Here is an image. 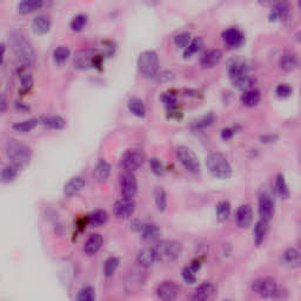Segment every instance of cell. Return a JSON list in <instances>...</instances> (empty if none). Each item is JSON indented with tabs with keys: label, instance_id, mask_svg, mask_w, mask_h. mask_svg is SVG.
Returning a JSON list of instances; mask_svg holds the SVG:
<instances>
[{
	"label": "cell",
	"instance_id": "obj_2",
	"mask_svg": "<svg viewBox=\"0 0 301 301\" xmlns=\"http://www.w3.org/2000/svg\"><path fill=\"white\" fill-rule=\"evenodd\" d=\"M6 155L10 159L12 165L18 168H23L28 165L31 160L32 152L26 145L21 144L16 139H9L5 145Z\"/></svg>",
	"mask_w": 301,
	"mask_h": 301
},
{
	"label": "cell",
	"instance_id": "obj_55",
	"mask_svg": "<svg viewBox=\"0 0 301 301\" xmlns=\"http://www.w3.org/2000/svg\"><path fill=\"white\" fill-rule=\"evenodd\" d=\"M274 139H277V137L272 136V134H267V136H264L261 137V140H263V143H272Z\"/></svg>",
	"mask_w": 301,
	"mask_h": 301
},
{
	"label": "cell",
	"instance_id": "obj_52",
	"mask_svg": "<svg viewBox=\"0 0 301 301\" xmlns=\"http://www.w3.org/2000/svg\"><path fill=\"white\" fill-rule=\"evenodd\" d=\"M214 120H215V116L212 114V113H210V114L205 115L204 118L198 120L197 124H196V127H197V129H205V127L211 126L212 124L214 123Z\"/></svg>",
	"mask_w": 301,
	"mask_h": 301
},
{
	"label": "cell",
	"instance_id": "obj_54",
	"mask_svg": "<svg viewBox=\"0 0 301 301\" xmlns=\"http://www.w3.org/2000/svg\"><path fill=\"white\" fill-rule=\"evenodd\" d=\"M278 2L279 0H258V3H259L260 5H263L265 7H270V9H272V7H273Z\"/></svg>",
	"mask_w": 301,
	"mask_h": 301
},
{
	"label": "cell",
	"instance_id": "obj_4",
	"mask_svg": "<svg viewBox=\"0 0 301 301\" xmlns=\"http://www.w3.org/2000/svg\"><path fill=\"white\" fill-rule=\"evenodd\" d=\"M153 247L157 261L165 264L172 263V261L178 259L183 251L182 244L175 242V240H164V242L158 243Z\"/></svg>",
	"mask_w": 301,
	"mask_h": 301
},
{
	"label": "cell",
	"instance_id": "obj_43",
	"mask_svg": "<svg viewBox=\"0 0 301 301\" xmlns=\"http://www.w3.org/2000/svg\"><path fill=\"white\" fill-rule=\"evenodd\" d=\"M76 300L78 301H94L95 300V291L94 288H92L91 286H85L79 291Z\"/></svg>",
	"mask_w": 301,
	"mask_h": 301
},
{
	"label": "cell",
	"instance_id": "obj_57",
	"mask_svg": "<svg viewBox=\"0 0 301 301\" xmlns=\"http://www.w3.org/2000/svg\"><path fill=\"white\" fill-rule=\"evenodd\" d=\"M6 109V101H5V98H2V112H5Z\"/></svg>",
	"mask_w": 301,
	"mask_h": 301
},
{
	"label": "cell",
	"instance_id": "obj_19",
	"mask_svg": "<svg viewBox=\"0 0 301 301\" xmlns=\"http://www.w3.org/2000/svg\"><path fill=\"white\" fill-rule=\"evenodd\" d=\"M235 220L236 225H238L240 228H247L252 224L253 212L250 205H242V206L238 208L235 214Z\"/></svg>",
	"mask_w": 301,
	"mask_h": 301
},
{
	"label": "cell",
	"instance_id": "obj_10",
	"mask_svg": "<svg viewBox=\"0 0 301 301\" xmlns=\"http://www.w3.org/2000/svg\"><path fill=\"white\" fill-rule=\"evenodd\" d=\"M132 228L136 232H139L143 239L146 242H153L160 235V229L153 222H141L136 220L132 224Z\"/></svg>",
	"mask_w": 301,
	"mask_h": 301
},
{
	"label": "cell",
	"instance_id": "obj_7",
	"mask_svg": "<svg viewBox=\"0 0 301 301\" xmlns=\"http://www.w3.org/2000/svg\"><path fill=\"white\" fill-rule=\"evenodd\" d=\"M101 56L98 55L93 49H80L73 56V66L78 70H88L91 67L100 65Z\"/></svg>",
	"mask_w": 301,
	"mask_h": 301
},
{
	"label": "cell",
	"instance_id": "obj_26",
	"mask_svg": "<svg viewBox=\"0 0 301 301\" xmlns=\"http://www.w3.org/2000/svg\"><path fill=\"white\" fill-rule=\"evenodd\" d=\"M111 175V165L105 159H100L95 165L93 176L98 183H105Z\"/></svg>",
	"mask_w": 301,
	"mask_h": 301
},
{
	"label": "cell",
	"instance_id": "obj_16",
	"mask_svg": "<svg viewBox=\"0 0 301 301\" xmlns=\"http://www.w3.org/2000/svg\"><path fill=\"white\" fill-rule=\"evenodd\" d=\"M289 14H291V6H289L288 0H279L271 9L268 19L270 21L286 20L289 18Z\"/></svg>",
	"mask_w": 301,
	"mask_h": 301
},
{
	"label": "cell",
	"instance_id": "obj_24",
	"mask_svg": "<svg viewBox=\"0 0 301 301\" xmlns=\"http://www.w3.org/2000/svg\"><path fill=\"white\" fill-rule=\"evenodd\" d=\"M228 74L232 81H234L250 74V67L244 60H235L229 65Z\"/></svg>",
	"mask_w": 301,
	"mask_h": 301
},
{
	"label": "cell",
	"instance_id": "obj_41",
	"mask_svg": "<svg viewBox=\"0 0 301 301\" xmlns=\"http://www.w3.org/2000/svg\"><path fill=\"white\" fill-rule=\"evenodd\" d=\"M119 264H120V260L118 258L115 257L108 258V259L105 261V265H104V273L106 277L107 278L113 277V274L115 273L116 270H118Z\"/></svg>",
	"mask_w": 301,
	"mask_h": 301
},
{
	"label": "cell",
	"instance_id": "obj_13",
	"mask_svg": "<svg viewBox=\"0 0 301 301\" xmlns=\"http://www.w3.org/2000/svg\"><path fill=\"white\" fill-rule=\"evenodd\" d=\"M134 210H136V204H134L133 199L124 197L116 201L114 204V207H113L114 215L119 219H126L131 217L134 213Z\"/></svg>",
	"mask_w": 301,
	"mask_h": 301
},
{
	"label": "cell",
	"instance_id": "obj_36",
	"mask_svg": "<svg viewBox=\"0 0 301 301\" xmlns=\"http://www.w3.org/2000/svg\"><path fill=\"white\" fill-rule=\"evenodd\" d=\"M203 46H204V40L200 37L192 39L190 42V45L184 49V59L191 58V56L199 52L200 49L203 48Z\"/></svg>",
	"mask_w": 301,
	"mask_h": 301
},
{
	"label": "cell",
	"instance_id": "obj_34",
	"mask_svg": "<svg viewBox=\"0 0 301 301\" xmlns=\"http://www.w3.org/2000/svg\"><path fill=\"white\" fill-rule=\"evenodd\" d=\"M154 200L159 212H165L167 208V193L164 187H155L154 189Z\"/></svg>",
	"mask_w": 301,
	"mask_h": 301
},
{
	"label": "cell",
	"instance_id": "obj_56",
	"mask_svg": "<svg viewBox=\"0 0 301 301\" xmlns=\"http://www.w3.org/2000/svg\"><path fill=\"white\" fill-rule=\"evenodd\" d=\"M16 107L19 109V111H23V112H26V111H28V109H30L28 106H24V104H21V102H17Z\"/></svg>",
	"mask_w": 301,
	"mask_h": 301
},
{
	"label": "cell",
	"instance_id": "obj_12",
	"mask_svg": "<svg viewBox=\"0 0 301 301\" xmlns=\"http://www.w3.org/2000/svg\"><path fill=\"white\" fill-rule=\"evenodd\" d=\"M120 192L124 198H131L133 199L138 191V183L136 176L132 174V172H125L120 176Z\"/></svg>",
	"mask_w": 301,
	"mask_h": 301
},
{
	"label": "cell",
	"instance_id": "obj_42",
	"mask_svg": "<svg viewBox=\"0 0 301 301\" xmlns=\"http://www.w3.org/2000/svg\"><path fill=\"white\" fill-rule=\"evenodd\" d=\"M18 169H19V168L16 167L14 165L5 166V167H4L3 171H2V182L4 184L13 182V180L17 178Z\"/></svg>",
	"mask_w": 301,
	"mask_h": 301
},
{
	"label": "cell",
	"instance_id": "obj_5",
	"mask_svg": "<svg viewBox=\"0 0 301 301\" xmlns=\"http://www.w3.org/2000/svg\"><path fill=\"white\" fill-rule=\"evenodd\" d=\"M138 69L147 78H154L160 69L159 56L154 51H145L138 58Z\"/></svg>",
	"mask_w": 301,
	"mask_h": 301
},
{
	"label": "cell",
	"instance_id": "obj_37",
	"mask_svg": "<svg viewBox=\"0 0 301 301\" xmlns=\"http://www.w3.org/2000/svg\"><path fill=\"white\" fill-rule=\"evenodd\" d=\"M215 212H217V218L219 221L224 222L227 220V219L229 218V215H231V212H232V206H231V204H229V201H227V200L220 201V203L217 205Z\"/></svg>",
	"mask_w": 301,
	"mask_h": 301
},
{
	"label": "cell",
	"instance_id": "obj_3",
	"mask_svg": "<svg viewBox=\"0 0 301 301\" xmlns=\"http://www.w3.org/2000/svg\"><path fill=\"white\" fill-rule=\"evenodd\" d=\"M208 172L217 179H228L232 176V166L227 158L221 153H211L206 158Z\"/></svg>",
	"mask_w": 301,
	"mask_h": 301
},
{
	"label": "cell",
	"instance_id": "obj_14",
	"mask_svg": "<svg viewBox=\"0 0 301 301\" xmlns=\"http://www.w3.org/2000/svg\"><path fill=\"white\" fill-rule=\"evenodd\" d=\"M180 289L178 285L173 281H164L158 286L157 295L160 300L172 301L178 298Z\"/></svg>",
	"mask_w": 301,
	"mask_h": 301
},
{
	"label": "cell",
	"instance_id": "obj_48",
	"mask_svg": "<svg viewBox=\"0 0 301 301\" xmlns=\"http://www.w3.org/2000/svg\"><path fill=\"white\" fill-rule=\"evenodd\" d=\"M192 39H191V34L187 33V32H183L178 35H175L174 38V44L176 47H180L183 49H185L187 46L190 45V42Z\"/></svg>",
	"mask_w": 301,
	"mask_h": 301
},
{
	"label": "cell",
	"instance_id": "obj_20",
	"mask_svg": "<svg viewBox=\"0 0 301 301\" xmlns=\"http://www.w3.org/2000/svg\"><path fill=\"white\" fill-rule=\"evenodd\" d=\"M222 59V51L221 49H210L205 52L200 58V65L204 69H213L217 66L220 60Z\"/></svg>",
	"mask_w": 301,
	"mask_h": 301
},
{
	"label": "cell",
	"instance_id": "obj_30",
	"mask_svg": "<svg viewBox=\"0 0 301 301\" xmlns=\"http://www.w3.org/2000/svg\"><path fill=\"white\" fill-rule=\"evenodd\" d=\"M44 5V0H20L18 5V12L20 14H28L40 10Z\"/></svg>",
	"mask_w": 301,
	"mask_h": 301
},
{
	"label": "cell",
	"instance_id": "obj_44",
	"mask_svg": "<svg viewBox=\"0 0 301 301\" xmlns=\"http://www.w3.org/2000/svg\"><path fill=\"white\" fill-rule=\"evenodd\" d=\"M197 272H198L197 268H194L192 265L190 264L189 266H186L182 271V277L187 284L193 285L194 282L197 281Z\"/></svg>",
	"mask_w": 301,
	"mask_h": 301
},
{
	"label": "cell",
	"instance_id": "obj_38",
	"mask_svg": "<svg viewBox=\"0 0 301 301\" xmlns=\"http://www.w3.org/2000/svg\"><path fill=\"white\" fill-rule=\"evenodd\" d=\"M40 123V120L38 119H28V120H24V122H17L13 124V130L18 131V132L21 133H26L30 132L33 129H35V126Z\"/></svg>",
	"mask_w": 301,
	"mask_h": 301
},
{
	"label": "cell",
	"instance_id": "obj_45",
	"mask_svg": "<svg viewBox=\"0 0 301 301\" xmlns=\"http://www.w3.org/2000/svg\"><path fill=\"white\" fill-rule=\"evenodd\" d=\"M70 55L71 52L69 47H66V46H59L54 51V53H53V58H54V62L56 64H64L70 58Z\"/></svg>",
	"mask_w": 301,
	"mask_h": 301
},
{
	"label": "cell",
	"instance_id": "obj_15",
	"mask_svg": "<svg viewBox=\"0 0 301 301\" xmlns=\"http://www.w3.org/2000/svg\"><path fill=\"white\" fill-rule=\"evenodd\" d=\"M259 215L260 219L265 221H270L274 215V203L270 194L263 193L259 197Z\"/></svg>",
	"mask_w": 301,
	"mask_h": 301
},
{
	"label": "cell",
	"instance_id": "obj_32",
	"mask_svg": "<svg viewBox=\"0 0 301 301\" xmlns=\"http://www.w3.org/2000/svg\"><path fill=\"white\" fill-rule=\"evenodd\" d=\"M108 220V214L106 211L102 210H97L87 217V222L88 225L94 226V227H99V226L105 225Z\"/></svg>",
	"mask_w": 301,
	"mask_h": 301
},
{
	"label": "cell",
	"instance_id": "obj_31",
	"mask_svg": "<svg viewBox=\"0 0 301 301\" xmlns=\"http://www.w3.org/2000/svg\"><path fill=\"white\" fill-rule=\"evenodd\" d=\"M266 234H267V221L260 219V220L256 224V226H254V229H253L254 244H256L257 246H260L261 244L264 243L265 238H266Z\"/></svg>",
	"mask_w": 301,
	"mask_h": 301
},
{
	"label": "cell",
	"instance_id": "obj_6",
	"mask_svg": "<svg viewBox=\"0 0 301 301\" xmlns=\"http://www.w3.org/2000/svg\"><path fill=\"white\" fill-rule=\"evenodd\" d=\"M252 291L261 298H277L281 295L277 281L272 278H260L253 281Z\"/></svg>",
	"mask_w": 301,
	"mask_h": 301
},
{
	"label": "cell",
	"instance_id": "obj_9",
	"mask_svg": "<svg viewBox=\"0 0 301 301\" xmlns=\"http://www.w3.org/2000/svg\"><path fill=\"white\" fill-rule=\"evenodd\" d=\"M145 154L139 150L126 151L120 160V167L125 172H134L144 164Z\"/></svg>",
	"mask_w": 301,
	"mask_h": 301
},
{
	"label": "cell",
	"instance_id": "obj_60",
	"mask_svg": "<svg viewBox=\"0 0 301 301\" xmlns=\"http://www.w3.org/2000/svg\"><path fill=\"white\" fill-rule=\"evenodd\" d=\"M299 245H300V247H301V239L299 240Z\"/></svg>",
	"mask_w": 301,
	"mask_h": 301
},
{
	"label": "cell",
	"instance_id": "obj_8",
	"mask_svg": "<svg viewBox=\"0 0 301 301\" xmlns=\"http://www.w3.org/2000/svg\"><path fill=\"white\" fill-rule=\"evenodd\" d=\"M176 158L186 171L191 173H199L200 162L196 153L187 146H179L176 148Z\"/></svg>",
	"mask_w": 301,
	"mask_h": 301
},
{
	"label": "cell",
	"instance_id": "obj_29",
	"mask_svg": "<svg viewBox=\"0 0 301 301\" xmlns=\"http://www.w3.org/2000/svg\"><path fill=\"white\" fill-rule=\"evenodd\" d=\"M284 264L289 268H298L301 266V252L296 249H288L282 256Z\"/></svg>",
	"mask_w": 301,
	"mask_h": 301
},
{
	"label": "cell",
	"instance_id": "obj_27",
	"mask_svg": "<svg viewBox=\"0 0 301 301\" xmlns=\"http://www.w3.org/2000/svg\"><path fill=\"white\" fill-rule=\"evenodd\" d=\"M240 100H242V104L245 106V107H249V108L256 107V106L259 104L261 100L260 91L257 90V88H254V87L250 88V90H247V91H244Z\"/></svg>",
	"mask_w": 301,
	"mask_h": 301
},
{
	"label": "cell",
	"instance_id": "obj_11",
	"mask_svg": "<svg viewBox=\"0 0 301 301\" xmlns=\"http://www.w3.org/2000/svg\"><path fill=\"white\" fill-rule=\"evenodd\" d=\"M222 40L226 47L229 49H235L242 47L245 44V35L239 28L229 27L222 32Z\"/></svg>",
	"mask_w": 301,
	"mask_h": 301
},
{
	"label": "cell",
	"instance_id": "obj_50",
	"mask_svg": "<svg viewBox=\"0 0 301 301\" xmlns=\"http://www.w3.org/2000/svg\"><path fill=\"white\" fill-rule=\"evenodd\" d=\"M292 93H293V87L288 84H279L277 88H275V94H277L279 98H282V99L288 98L291 97Z\"/></svg>",
	"mask_w": 301,
	"mask_h": 301
},
{
	"label": "cell",
	"instance_id": "obj_51",
	"mask_svg": "<svg viewBox=\"0 0 301 301\" xmlns=\"http://www.w3.org/2000/svg\"><path fill=\"white\" fill-rule=\"evenodd\" d=\"M33 87V78L30 73H24L20 76V88L23 92H28Z\"/></svg>",
	"mask_w": 301,
	"mask_h": 301
},
{
	"label": "cell",
	"instance_id": "obj_22",
	"mask_svg": "<svg viewBox=\"0 0 301 301\" xmlns=\"http://www.w3.org/2000/svg\"><path fill=\"white\" fill-rule=\"evenodd\" d=\"M102 244H104V239L99 233L91 234L84 244V252L90 257L94 256L100 251Z\"/></svg>",
	"mask_w": 301,
	"mask_h": 301
},
{
	"label": "cell",
	"instance_id": "obj_18",
	"mask_svg": "<svg viewBox=\"0 0 301 301\" xmlns=\"http://www.w3.org/2000/svg\"><path fill=\"white\" fill-rule=\"evenodd\" d=\"M217 293V288L211 282H204L194 291L193 295L191 296V299L193 301H207L213 298Z\"/></svg>",
	"mask_w": 301,
	"mask_h": 301
},
{
	"label": "cell",
	"instance_id": "obj_49",
	"mask_svg": "<svg viewBox=\"0 0 301 301\" xmlns=\"http://www.w3.org/2000/svg\"><path fill=\"white\" fill-rule=\"evenodd\" d=\"M148 165H150L151 171L153 172L155 175H162L165 173L164 164L157 158H151L150 161H148Z\"/></svg>",
	"mask_w": 301,
	"mask_h": 301
},
{
	"label": "cell",
	"instance_id": "obj_28",
	"mask_svg": "<svg viewBox=\"0 0 301 301\" xmlns=\"http://www.w3.org/2000/svg\"><path fill=\"white\" fill-rule=\"evenodd\" d=\"M144 281H145V277L143 272L141 271L131 272V273L127 275V279H126L127 291L130 292L138 291V289L144 285Z\"/></svg>",
	"mask_w": 301,
	"mask_h": 301
},
{
	"label": "cell",
	"instance_id": "obj_35",
	"mask_svg": "<svg viewBox=\"0 0 301 301\" xmlns=\"http://www.w3.org/2000/svg\"><path fill=\"white\" fill-rule=\"evenodd\" d=\"M40 123L42 125L48 127L51 130H63L65 127V120H64L62 116H44V118L40 119Z\"/></svg>",
	"mask_w": 301,
	"mask_h": 301
},
{
	"label": "cell",
	"instance_id": "obj_17",
	"mask_svg": "<svg viewBox=\"0 0 301 301\" xmlns=\"http://www.w3.org/2000/svg\"><path fill=\"white\" fill-rule=\"evenodd\" d=\"M157 261V257H155L154 247H144L139 251L137 256V264L139 265L141 268H150L154 265Z\"/></svg>",
	"mask_w": 301,
	"mask_h": 301
},
{
	"label": "cell",
	"instance_id": "obj_1",
	"mask_svg": "<svg viewBox=\"0 0 301 301\" xmlns=\"http://www.w3.org/2000/svg\"><path fill=\"white\" fill-rule=\"evenodd\" d=\"M9 44L18 62L24 64V65H32L34 63V49L21 32H11L9 37Z\"/></svg>",
	"mask_w": 301,
	"mask_h": 301
},
{
	"label": "cell",
	"instance_id": "obj_25",
	"mask_svg": "<svg viewBox=\"0 0 301 301\" xmlns=\"http://www.w3.org/2000/svg\"><path fill=\"white\" fill-rule=\"evenodd\" d=\"M85 185H86V182H85L83 176H74V178L70 179L65 184V186H64V194L66 197L76 196L77 193H79L84 189Z\"/></svg>",
	"mask_w": 301,
	"mask_h": 301
},
{
	"label": "cell",
	"instance_id": "obj_59",
	"mask_svg": "<svg viewBox=\"0 0 301 301\" xmlns=\"http://www.w3.org/2000/svg\"><path fill=\"white\" fill-rule=\"evenodd\" d=\"M298 7H299V10H300V12H301V0H298Z\"/></svg>",
	"mask_w": 301,
	"mask_h": 301
},
{
	"label": "cell",
	"instance_id": "obj_23",
	"mask_svg": "<svg viewBox=\"0 0 301 301\" xmlns=\"http://www.w3.org/2000/svg\"><path fill=\"white\" fill-rule=\"evenodd\" d=\"M52 28V21L47 16L40 14V16L35 17L32 21V30L35 34L42 35L48 33Z\"/></svg>",
	"mask_w": 301,
	"mask_h": 301
},
{
	"label": "cell",
	"instance_id": "obj_39",
	"mask_svg": "<svg viewBox=\"0 0 301 301\" xmlns=\"http://www.w3.org/2000/svg\"><path fill=\"white\" fill-rule=\"evenodd\" d=\"M275 191H277L278 196L282 199H288L289 198V190L287 186V183L284 178V175L279 174L275 179Z\"/></svg>",
	"mask_w": 301,
	"mask_h": 301
},
{
	"label": "cell",
	"instance_id": "obj_53",
	"mask_svg": "<svg viewBox=\"0 0 301 301\" xmlns=\"http://www.w3.org/2000/svg\"><path fill=\"white\" fill-rule=\"evenodd\" d=\"M236 133V129L235 127H226L221 131V138L222 140H231L234 134Z\"/></svg>",
	"mask_w": 301,
	"mask_h": 301
},
{
	"label": "cell",
	"instance_id": "obj_46",
	"mask_svg": "<svg viewBox=\"0 0 301 301\" xmlns=\"http://www.w3.org/2000/svg\"><path fill=\"white\" fill-rule=\"evenodd\" d=\"M233 84H234V86L236 88H239V90L242 91H247L250 90V88H253V85H254V79L252 77L250 76V74H247V76L240 78V79H236L233 81Z\"/></svg>",
	"mask_w": 301,
	"mask_h": 301
},
{
	"label": "cell",
	"instance_id": "obj_58",
	"mask_svg": "<svg viewBox=\"0 0 301 301\" xmlns=\"http://www.w3.org/2000/svg\"><path fill=\"white\" fill-rule=\"evenodd\" d=\"M295 40L298 42H301V31H299L298 33L295 34Z\"/></svg>",
	"mask_w": 301,
	"mask_h": 301
},
{
	"label": "cell",
	"instance_id": "obj_33",
	"mask_svg": "<svg viewBox=\"0 0 301 301\" xmlns=\"http://www.w3.org/2000/svg\"><path fill=\"white\" fill-rule=\"evenodd\" d=\"M127 107H129V111L132 113L133 115H136L137 118H144L146 115V107H145V104L140 99L138 98H132L129 100V104H127Z\"/></svg>",
	"mask_w": 301,
	"mask_h": 301
},
{
	"label": "cell",
	"instance_id": "obj_47",
	"mask_svg": "<svg viewBox=\"0 0 301 301\" xmlns=\"http://www.w3.org/2000/svg\"><path fill=\"white\" fill-rule=\"evenodd\" d=\"M161 101L164 102V105L167 107V109L178 107V98L175 94H173L172 92H167L161 95Z\"/></svg>",
	"mask_w": 301,
	"mask_h": 301
},
{
	"label": "cell",
	"instance_id": "obj_40",
	"mask_svg": "<svg viewBox=\"0 0 301 301\" xmlns=\"http://www.w3.org/2000/svg\"><path fill=\"white\" fill-rule=\"evenodd\" d=\"M87 21H88V18H87L86 14H83V13L77 14V16L70 21L71 30L74 31V32L83 31L85 28V26L87 25Z\"/></svg>",
	"mask_w": 301,
	"mask_h": 301
},
{
	"label": "cell",
	"instance_id": "obj_21",
	"mask_svg": "<svg viewBox=\"0 0 301 301\" xmlns=\"http://www.w3.org/2000/svg\"><path fill=\"white\" fill-rule=\"evenodd\" d=\"M299 65V58L294 52L286 51L279 59V67L285 72H291Z\"/></svg>",
	"mask_w": 301,
	"mask_h": 301
}]
</instances>
